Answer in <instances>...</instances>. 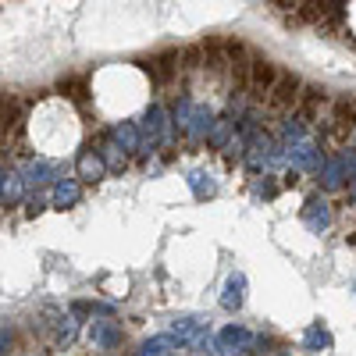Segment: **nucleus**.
<instances>
[{"label": "nucleus", "mask_w": 356, "mask_h": 356, "mask_svg": "<svg viewBox=\"0 0 356 356\" xmlns=\"http://www.w3.org/2000/svg\"><path fill=\"white\" fill-rule=\"evenodd\" d=\"M335 122L356 125V100H339V104H335Z\"/></svg>", "instance_id": "nucleus-4"}, {"label": "nucleus", "mask_w": 356, "mask_h": 356, "mask_svg": "<svg viewBox=\"0 0 356 356\" xmlns=\"http://www.w3.org/2000/svg\"><path fill=\"white\" fill-rule=\"evenodd\" d=\"M275 82H278V68L271 61H264V57H253V72H250V93H253V100H267V97H271Z\"/></svg>", "instance_id": "nucleus-2"}, {"label": "nucleus", "mask_w": 356, "mask_h": 356, "mask_svg": "<svg viewBox=\"0 0 356 356\" xmlns=\"http://www.w3.org/2000/svg\"><path fill=\"white\" fill-rule=\"evenodd\" d=\"M178 65H182L186 72H196L203 65V47H186L182 54H178Z\"/></svg>", "instance_id": "nucleus-3"}, {"label": "nucleus", "mask_w": 356, "mask_h": 356, "mask_svg": "<svg viewBox=\"0 0 356 356\" xmlns=\"http://www.w3.org/2000/svg\"><path fill=\"white\" fill-rule=\"evenodd\" d=\"M300 97H303V79L292 72H278V82L271 89V97H267V107L275 114H282V111H292L300 104Z\"/></svg>", "instance_id": "nucleus-1"}]
</instances>
